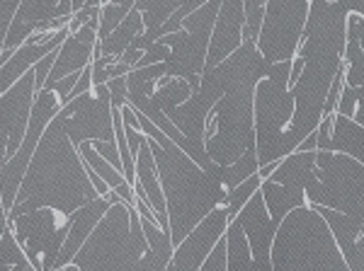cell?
Segmentation results:
<instances>
[{
	"label": "cell",
	"mask_w": 364,
	"mask_h": 271,
	"mask_svg": "<svg viewBox=\"0 0 364 271\" xmlns=\"http://www.w3.org/2000/svg\"><path fill=\"white\" fill-rule=\"evenodd\" d=\"M97 197L100 194L85 172V162L68 138L63 119L56 114L29 160L8 221L37 209H54L70 218L80 206L95 201Z\"/></svg>",
	"instance_id": "cell-1"
},
{
	"label": "cell",
	"mask_w": 364,
	"mask_h": 271,
	"mask_svg": "<svg viewBox=\"0 0 364 271\" xmlns=\"http://www.w3.org/2000/svg\"><path fill=\"white\" fill-rule=\"evenodd\" d=\"M139 123L156 157L158 177H161L163 197L168 206L170 238H173V245H180L192 233V228L199 226L214 209L226 204L231 192L221 184L216 162L209 170H202L141 111Z\"/></svg>",
	"instance_id": "cell-2"
},
{
	"label": "cell",
	"mask_w": 364,
	"mask_h": 271,
	"mask_svg": "<svg viewBox=\"0 0 364 271\" xmlns=\"http://www.w3.org/2000/svg\"><path fill=\"white\" fill-rule=\"evenodd\" d=\"M274 271H350L333 233L311 206L294 209L279 223L272 243Z\"/></svg>",
	"instance_id": "cell-3"
},
{
	"label": "cell",
	"mask_w": 364,
	"mask_h": 271,
	"mask_svg": "<svg viewBox=\"0 0 364 271\" xmlns=\"http://www.w3.org/2000/svg\"><path fill=\"white\" fill-rule=\"evenodd\" d=\"M146 252L149 243L136 209L117 201L107 209L70 264L80 271H134Z\"/></svg>",
	"instance_id": "cell-4"
},
{
	"label": "cell",
	"mask_w": 364,
	"mask_h": 271,
	"mask_svg": "<svg viewBox=\"0 0 364 271\" xmlns=\"http://www.w3.org/2000/svg\"><path fill=\"white\" fill-rule=\"evenodd\" d=\"M257 85L236 82L224 90V97L214 104L204 128V148L211 162L233 165L255 150V99Z\"/></svg>",
	"instance_id": "cell-5"
},
{
	"label": "cell",
	"mask_w": 364,
	"mask_h": 271,
	"mask_svg": "<svg viewBox=\"0 0 364 271\" xmlns=\"http://www.w3.org/2000/svg\"><path fill=\"white\" fill-rule=\"evenodd\" d=\"M291 61L269 63L267 75L257 82L252 111H255V153L257 162H279V143L294 116V95L289 90Z\"/></svg>",
	"instance_id": "cell-6"
},
{
	"label": "cell",
	"mask_w": 364,
	"mask_h": 271,
	"mask_svg": "<svg viewBox=\"0 0 364 271\" xmlns=\"http://www.w3.org/2000/svg\"><path fill=\"white\" fill-rule=\"evenodd\" d=\"M306 201L364 221V165L340 153L318 150L316 177L306 187Z\"/></svg>",
	"instance_id": "cell-7"
},
{
	"label": "cell",
	"mask_w": 364,
	"mask_h": 271,
	"mask_svg": "<svg viewBox=\"0 0 364 271\" xmlns=\"http://www.w3.org/2000/svg\"><path fill=\"white\" fill-rule=\"evenodd\" d=\"M219 5L221 0H209V3H204L202 8H197L195 13H190L182 20V29L158 39L170 49V58L166 61V75L187 80L192 75L204 73Z\"/></svg>",
	"instance_id": "cell-8"
},
{
	"label": "cell",
	"mask_w": 364,
	"mask_h": 271,
	"mask_svg": "<svg viewBox=\"0 0 364 271\" xmlns=\"http://www.w3.org/2000/svg\"><path fill=\"white\" fill-rule=\"evenodd\" d=\"M311 0H267L257 49L267 63L291 61L301 46Z\"/></svg>",
	"instance_id": "cell-9"
},
{
	"label": "cell",
	"mask_w": 364,
	"mask_h": 271,
	"mask_svg": "<svg viewBox=\"0 0 364 271\" xmlns=\"http://www.w3.org/2000/svg\"><path fill=\"white\" fill-rule=\"evenodd\" d=\"M27 262L37 271H51L70 228V218L54 209H37L32 214L8 221Z\"/></svg>",
	"instance_id": "cell-10"
},
{
	"label": "cell",
	"mask_w": 364,
	"mask_h": 271,
	"mask_svg": "<svg viewBox=\"0 0 364 271\" xmlns=\"http://www.w3.org/2000/svg\"><path fill=\"white\" fill-rule=\"evenodd\" d=\"M58 116L63 119L68 138L78 148L87 140H102V143H117L114 140V119H112V95L107 82L92 85V92L70 99L61 107Z\"/></svg>",
	"instance_id": "cell-11"
},
{
	"label": "cell",
	"mask_w": 364,
	"mask_h": 271,
	"mask_svg": "<svg viewBox=\"0 0 364 271\" xmlns=\"http://www.w3.org/2000/svg\"><path fill=\"white\" fill-rule=\"evenodd\" d=\"M37 97V75L34 68L0 95V167L15 155L27 133L29 114Z\"/></svg>",
	"instance_id": "cell-12"
},
{
	"label": "cell",
	"mask_w": 364,
	"mask_h": 271,
	"mask_svg": "<svg viewBox=\"0 0 364 271\" xmlns=\"http://www.w3.org/2000/svg\"><path fill=\"white\" fill-rule=\"evenodd\" d=\"M228 223L231 221H228L224 206L211 211L199 226L192 228V233L187 235L180 245H175V252H173V257H170L166 271H199L202 269V264L207 262V257L211 255L216 243L224 238Z\"/></svg>",
	"instance_id": "cell-13"
},
{
	"label": "cell",
	"mask_w": 364,
	"mask_h": 271,
	"mask_svg": "<svg viewBox=\"0 0 364 271\" xmlns=\"http://www.w3.org/2000/svg\"><path fill=\"white\" fill-rule=\"evenodd\" d=\"M70 15H73V0H22L13 25L8 29V37H5L0 63L8 61L13 56V51L20 49L42 25Z\"/></svg>",
	"instance_id": "cell-14"
},
{
	"label": "cell",
	"mask_w": 364,
	"mask_h": 271,
	"mask_svg": "<svg viewBox=\"0 0 364 271\" xmlns=\"http://www.w3.org/2000/svg\"><path fill=\"white\" fill-rule=\"evenodd\" d=\"M70 37V29L63 27L58 32H34L20 49L13 51V56L5 63H0V95L8 92L27 70H32L42 61L44 56H49L51 51H56Z\"/></svg>",
	"instance_id": "cell-15"
},
{
	"label": "cell",
	"mask_w": 364,
	"mask_h": 271,
	"mask_svg": "<svg viewBox=\"0 0 364 271\" xmlns=\"http://www.w3.org/2000/svg\"><path fill=\"white\" fill-rule=\"evenodd\" d=\"M243 27H245L243 0H221L219 15H216L214 22V32H211L204 70L216 68L233 51L240 49V44H243Z\"/></svg>",
	"instance_id": "cell-16"
},
{
	"label": "cell",
	"mask_w": 364,
	"mask_h": 271,
	"mask_svg": "<svg viewBox=\"0 0 364 271\" xmlns=\"http://www.w3.org/2000/svg\"><path fill=\"white\" fill-rule=\"evenodd\" d=\"M97 27H100V17L83 25L78 32H73L61 46H58L54 68H51L46 82H56L70 73H80V70H85L90 66L92 58H95V49H97Z\"/></svg>",
	"instance_id": "cell-17"
},
{
	"label": "cell",
	"mask_w": 364,
	"mask_h": 271,
	"mask_svg": "<svg viewBox=\"0 0 364 271\" xmlns=\"http://www.w3.org/2000/svg\"><path fill=\"white\" fill-rule=\"evenodd\" d=\"M109 199L107 197H97L95 201L80 206L73 216H70V228H68V235H66V243H63L61 252L56 257V264L51 271H61L66 264L73 262V257L80 252V247L85 245V240L90 238V233L95 231V226L102 221V216L107 214L109 209Z\"/></svg>",
	"instance_id": "cell-18"
},
{
	"label": "cell",
	"mask_w": 364,
	"mask_h": 271,
	"mask_svg": "<svg viewBox=\"0 0 364 271\" xmlns=\"http://www.w3.org/2000/svg\"><path fill=\"white\" fill-rule=\"evenodd\" d=\"M136 182L134 184L144 189L146 201L151 204L154 214L158 218V226L166 233H170V223H168V206H166V197H163V187H161V177H158V167H156V157L154 150H151L149 138L141 140L139 153H136Z\"/></svg>",
	"instance_id": "cell-19"
},
{
	"label": "cell",
	"mask_w": 364,
	"mask_h": 271,
	"mask_svg": "<svg viewBox=\"0 0 364 271\" xmlns=\"http://www.w3.org/2000/svg\"><path fill=\"white\" fill-rule=\"evenodd\" d=\"M316 153L318 150H294L284 157V160L277 162V170L267 177L269 182H277V184L284 187H296V189H304L314 182L316 177Z\"/></svg>",
	"instance_id": "cell-20"
},
{
	"label": "cell",
	"mask_w": 364,
	"mask_h": 271,
	"mask_svg": "<svg viewBox=\"0 0 364 271\" xmlns=\"http://www.w3.org/2000/svg\"><path fill=\"white\" fill-rule=\"evenodd\" d=\"M260 194H262V199H265L267 214H269V218H272L274 226H279V223L284 221V218L289 216L294 209L309 206L306 192L304 189L284 187V184H277V182H269V179H262Z\"/></svg>",
	"instance_id": "cell-21"
},
{
	"label": "cell",
	"mask_w": 364,
	"mask_h": 271,
	"mask_svg": "<svg viewBox=\"0 0 364 271\" xmlns=\"http://www.w3.org/2000/svg\"><path fill=\"white\" fill-rule=\"evenodd\" d=\"M331 150L340 155L355 157L364 165V126L350 116H333V136H331Z\"/></svg>",
	"instance_id": "cell-22"
},
{
	"label": "cell",
	"mask_w": 364,
	"mask_h": 271,
	"mask_svg": "<svg viewBox=\"0 0 364 271\" xmlns=\"http://www.w3.org/2000/svg\"><path fill=\"white\" fill-rule=\"evenodd\" d=\"M144 17H141V13L136 8H132V13H129L124 17V22H122L119 27L114 29L112 34H109L107 39H102V41H97V49H95V54L100 56H112L119 61L122 54L132 46V41L139 37L141 32H144Z\"/></svg>",
	"instance_id": "cell-23"
},
{
	"label": "cell",
	"mask_w": 364,
	"mask_h": 271,
	"mask_svg": "<svg viewBox=\"0 0 364 271\" xmlns=\"http://www.w3.org/2000/svg\"><path fill=\"white\" fill-rule=\"evenodd\" d=\"M226 271H252V252L240 223L233 218L226 233Z\"/></svg>",
	"instance_id": "cell-24"
},
{
	"label": "cell",
	"mask_w": 364,
	"mask_h": 271,
	"mask_svg": "<svg viewBox=\"0 0 364 271\" xmlns=\"http://www.w3.org/2000/svg\"><path fill=\"white\" fill-rule=\"evenodd\" d=\"M190 97H192L190 82H187L185 78H170V75H163V78L158 80L154 95H151V99H154V104H156V107L161 109L166 116H168L175 107L185 104Z\"/></svg>",
	"instance_id": "cell-25"
},
{
	"label": "cell",
	"mask_w": 364,
	"mask_h": 271,
	"mask_svg": "<svg viewBox=\"0 0 364 271\" xmlns=\"http://www.w3.org/2000/svg\"><path fill=\"white\" fill-rule=\"evenodd\" d=\"M78 155H80V160H83V162L87 165V167H92L100 177H102L105 182H107L109 189H119V187L129 184L127 177L122 175L112 162H107L95 148H92L90 140H87V143H80V145H78Z\"/></svg>",
	"instance_id": "cell-26"
},
{
	"label": "cell",
	"mask_w": 364,
	"mask_h": 271,
	"mask_svg": "<svg viewBox=\"0 0 364 271\" xmlns=\"http://www.w3.org/2000/svg\"><path fill=\"white\" fill-rule=\"evenodd\" d=\"M260 187H262L260 175H252V177H248V179L240 182L238 187H233L231 194H228V199H226V204H224V209L228 214V221H233V218L238 216V211L250 201L252 194L260 192Z\"/></svg>",
	"instance_id": "cell-27"
},
{
	"label": "cell",
	"mask_w": 364,
	"mask_h": 271,
	"mask_svg": "<svg viewBox=\"0 0 364 271\" xmlns=\"http://www.w3.org/2000/svg\"><path fill=\"white\" fill-rule=\"evenodd\" d=\"M132 13V10L122 8V5L117 3H105L102 10H100V27H97V41L107 39L109 34L114 32L117 27L124 22V17Z\"/></svg>",
	"instance_id": "cell-28"
},
{
	"label": "cell",
	"mask_w": 364,
	"mask_h": 271,
	"mask_svg": "<svg viewBox=\"0 0 364 271\" xmlns=\"http://www.w3.org/2000/svg\"><path fill=\"white\" fill-rule=\"evenodd\" d=\"M265 8H267V0H243V13H245L243 37L257 41L262 20H265Z\"/></svg>",
	"instance_id": "cell-29"
},
{
	"label": "cell",
	"mask_w": 364,
	"mask_h": 271,
	"mask_svg": "<svg viewBox=\"0 0 364 271\" xmlns=\"http://www.w3.org/2000/svg\"><path fill=\"white\" fill-rule=\"evenodd\" d=\"M25 250L17 243L15 233H13V226H5L3 235H0V264H8V267H17V264L25 262Z\"/></svg>",
	"instance_id": "cell-30"
},
{
	"label": "cell",
	"mask_w": 364,
	"mask_h": 271,
	"mask_svg": "<svg viewBox=\"0 0 364 271\" xmlns=\"http://www.w3.org/2000/svg\"><path fill=\"white\" fill-rule=\"evenodd\" d=\"M362 97H364L362 90H355V87H350V85H343V90H340V97H338V104H336V114L355 119L357 104H360Z\"/></svg>",
	"instance_id": "cell-31"
},
{
	"label": "cell",
	"mask_w": 364,
	"mask_h": 271,
	"mask_svg": "<svg viewBox=\"0 0 364 271\" xmlns=\"http://www.w3.org/2000/svg\"><path fill=\"white\" fill-rule=\"evenodd\" d=\"M345 257V264H348L350 271H364V231L357 240H352L350 245L340 247Z\"/></svg>",
	"instance_id": "cell-32"
},
{
	"label": "cell",
	"mask_w": 364,
	"mask_h": 271,
	"mask_svg": "<svg viewBox=\"0 0 364 271\" xmlns=\"http://www.w3.org/2000/svg\"><path fill=\"white\" fill-rule=\"evenodd\" d=\"M20 3L22 0H0V54H3L5 37H8V29L20 10Z\"/></svg>",
	"instance_id": "cell-33"
},
{
	"label": "cell",
	"mask_w": 364,
	"mask_h": 271,
	"mask_svg": "<svg viewBox=\"0 0 364 271\" xmlns=\"http://www.w3.org/2000/svg\"><path fill=\"white\" fill-rule=\"evenodd\" d=\"M168 58H170V49L166 44H161V41H156L154 46H149V49L144 51V56L139 58V63L134 68H146V66H156V63H166Z\"/></svg>",
	"instance_id": "cell-34"
},
{
	"label": "cell",
	"mask_w": 364,
	"mask_h": 271,
	"mask_svg": "<svg viewBox=\"0 0 364 271\" xmlns=\"http://www.w3.org/2000/svg\"><path fill=\"white\" fill-rule=\"evenodd\" d=\"M199 271H226V238H221L216 247L211 250V255L207 257V262L202 264Z\"/></svg>",
	"instance_id": "cell-35"
},
{
	"label": "cell",
	"mask_w": 364,
	"mask_h": 271,
	"mask_svg": "<svg viewBox=\"0 0 364 271\" xmlns=\"http://www.w3.org/2000/svg\"><path fill=\"white\" fill-rule=\"evenodd\" d=\"M107 87H109V95H112V109H122L127 104V97H129L127 75H122V78H112L107 82Z\"/></svg>",
	"instance_id": "cell-36"
},
{
	"label": "cell",
	"mask_w": 364,
	"mask_h": 271,
	"mask_svg": "<svg viewBox=\"0 0 364 271\" xmlns=\"http://www.w3.org/2000/svg\"><path fill=\"white\" fill-rule=\"evenodd\" d=\"M58 51V49H56ZM56 51H51L49 56H44L42 61L34 66V75H37V92L39 90H44V85H46V78H49V73H51V68H54V61H56Z\"/></svg>",
	"instance_id": "cell-37"
},
{
	"label": "cell",
	"mask_w": 364,
	"mask_h": 271,
	"mask_svg": "<svg viewBox=\"0 0 364 271\" xmlns=\"http://www.w3.org/2000/svg\"><path fill=\"white\" fill-rule=\"evenodd\" d=\"M296 150H301V153H309V150H318V140H316V131L314 133H309L306 138L299 143V148Z\"/></svg>",
	"instance_id": "cell-38"
},
{
	"label": "cell",
	"mask_w": 364,
	"mask_h": 271,
	"mask_svg": "<svg viewBox=\"0 0 364 271\" xmlns=\"http://www.w3.org/2000/svg\"><path fill=\"white\" fill-rule=\"evenodd\" d=\"M5 226H8V211H5V206H3V197H0V235H3Z\"/></svg>",
	"instance_id": "cell-39"
},
{
	"label": "cell",
	"mask_w": 364,
	"mask_h": 271,
	"mask_svg": "<svg viewBox=\"0 0 364 271\" xmlns=\"http://www.w3.org/2000/svg\"><path fill=\"white\" fill-rule=\"evenodd\" d=\"M355 121L362 123L364 126V97L360 99V104H357V111H355Z\"/></svg>",
	"instance_id": "cell-40"
},
{
	"label": "cell",
	"mask_w": 364,
	"mask_h": 271,
	"mask_svg": "<svg viewBox=\"0 0 364 271\" xmlns=\"http://www.w3.org/2000/svg\"><path fill=\"white\" fill-rule=\"evenodd\" d=\"M105 3H117V5H122V8L132 10L134 5H136V0H105ZM105 3H102V5H105Z\"/></svg>",
	"instance_id": "cell-41"
},
{
	"label": "cell",
	"mask_w": 364,
	"mask_h": 271,
	"mask_svg": "<svg viewBox=\"0 0 364 271\" xmlns=\"http://www.w3.org/2000/svg\"><path fill=\"white\" fill-rule=\"evenodd\" d=\"M83 8H85V0H73V13H78Z\"/></svg>",
	"instance_id": "cell-42"
},
{
	"label": "cell",
	"mask_w": 364,
	"mask_h": 271,
	"mask_svg": "<svg viewBox=\"0 0 364 271\" xmlns=\"http://www.w3.org/2000/svg\"><path fill=\"white\" fill-rule=\"evenodd\" d=\"M328 3H338V0H328Z\"/></svg>",
	"instance_id": "cell-43"
}]
</instances>
